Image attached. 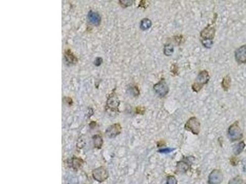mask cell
Instances as JSON below:
<instances>
[{
    "mask_svg": "<svg viewBox=\"0 0 246 184\" xmlns=\"http://www.w3.org/2000/svg\"><path fill=\"white\" fill-rule=\"evenodd\" d=\"M216 27L212 24L209 25L205 27L200 33L202 44L206 48L210 49L214 44V38L216 35Z\"/></svg>",
    "mask_w": 246,
    "mask_h": 184,
    "instance_id": "1",
    "label": "cell"
},
{
    "mask_svg": "<svg viewBox=\"0 0 246 184\" xmlns=\"http://www.w3.org/2000/svg\"><path fill=\"white\" fill-rule=\"evenodd\" d=\"M210 79L209 74L207 71L203 70L199 72L195 82L192 85V90L194 92H199L203 87V86L207 84Z\"/></svg>",
    "mask_w": 246,
    "mask_h": 184,
    "instance_id": "2",
    "label": "cell"
},
{
    "mask_svg": "<svg viewBox=\"0 0 246 184\" xmlns=\"http://www.w3.org/2000/svg\"><path fill=\"white\" fill-rule=\"evenodd\" d=\"M228 136L231 142L242 139L243 137V132L239 125L238 121H236L230 126L228 129Z\"/></svg>",
    "mask_w": 246,
    "mask_h": 184,
    "instance_id": "3",
    "label": "cell"
},
{
    "mask_svg": "<svg viewBox=\"0 0 246 184\" xmlns=\"http://www.w3.org/2000/svg\"><path fill=\"white\" fill-rule=\"evenodd\" d=\"M184 128L194 135H198L201 131V123L196 117H192L186 122Z\"/></svg>",
    "mask_w": 246,
    "mask_h": 184,
    "instance_id": "4",
    "label": "cell"
},
{
    "mask_svg": "<svg viewBox=\"0 0 246 184\" xmlns=\"http://www.w3.org/2000/svg\"><path fill=\"white\" fill-rule=\"evenodd\" d=\"M92 174L94 180L100 183L104 182L109 177V173L104 166H100L94 169Z\"/></svg>",
    "mask_w": 246,
    "mask_h": 184,
    "instance_id": "5",
    "label": "cell"
},
{
    "mask_svg": "<svg viewBox=\"0 0 246 184\" xmlns=\"http://www.w3.org/2000/svg\"><path fill=\"white\" fill-rule=\"evenodd\" d=\"M153 90L161 98L165 97L169 92V88L164 78H161L158 83L153 85Z\"/></svg>",
    "mask_w": 246,
    "mask_h": 184,
    "instance_id": "6",
    "label": "cell"
},
{
    "mask_svg": "<svg viewBox=\"0 0 246 184\" xmlns=\"http://www.w3.org/2000/svg\"><path fill=\"white\" fill-rule=\"evenodd\" d=\"M189 159V157H184L183 159L177 163L176 169L175 171V174H183L188 172L192 166V162Z\"/></svg>",
    "mask_w": 246,
    "mask_h": 184,
    "instance_id": "7",
    "label": "cell"
},
{
    "mask_svg": "<svg viewBox=\"0 0 246 184\" xmlns=\"http://www.w3.org/2000/svg\"><path fill=\"white\" fill-rule=\"evenodd\" d=\"M119 105L120 101L116 94L114 92H113L108 98L106 106L107 110H109L111 112H118Z\"/></svg>",
    "mask_w": 246,
    "mask_h": 184,
    "instance_id": "8",
    "label": "cell"
},
{
    "mask_svg": "<svg viewBox=\"0 0 246 184\" xmlns=\"http://www.w3.org/2000/svg\"><path fill=\"white\" fill-rule=\"evenodd\" d=\"M223 181V174L220 169H214L211 171L208 178L209 184H220Z\"/></svg>",
    "mask_w": 246,
    "mask_h": 184,
    "instance_id": "9",
    "label": "cell"
},
{
    "mask_svg": "<svg viewBox=\"0 0 246 184\" xmlns=\"http://www.w3.org/2000/svg\"><path fill=\"white\" fill-rule=\"evenodd\" d=\"M121 130L122 127L120 123H116L110 125L107 129L105 134L109 138H114L121 132Z\"/></svg>",
    "mask_w": 246,
    "mask_h": 184,
    "instance_id": "10",
    "label": "cell"
},
{
    "mask_svg": "<svg viewBox=\"0 0 246 184\" xmlns=\"http://www.w3.org/2000/svg\"><path fill=\"white\" fill-rule=\"evenodd\" d=\"M236 61L239 64L246 63V44L241 46L235 51Z\"/></svg>",
    "mask_w": 246,
    "mask_h": 184,
    "instance_id": "11",
    "label": "cell"
},
{
    "mask_svg": "<svg viewBox=\"0 0 246 184\" xmlns=\"http://www.w3.org/2000/svg\"><path fill=\"white\" fill-rule=\"evenodd\" d=\"M87 19L90 24L94 26H98L101 22V17L100 15L94 11H90L87 14Z\"/></svg>",
    "mask_w": 246,
    "mask_h": 184,
    "instance_id": "12",
    "label": "cell"
},
{
    "mask_svg": "<svg viewBox=\"0 0 246 184\" xmlns=\"http://www.w3.org/2000/svg\"><path fill=\"white\" fill-rule=\"evenodd\" d=\"M92 139L94 147L97 149H100L104 144V141L102 136L100 134H95Z\"/></svg>",
    "mask_w": 246,
    "mask_h": 184,
    "instance_id": "13",
    "label": "cell"
},
{
    "mask_svg": "<svg viewBox=\"0 0 246 184\" xmlns=\"http://www.w3.org/2000/svg\"><path fill=\"white\" fill-rule=\"evenodd\" d=\"M246 147V144L244 141H241L240 142H239L238 144H236L234 147H233V154L237 156L240 155L244 150V148Z\"/></svg>",
    "mask_w": 246,
    "mask_h": 184,
    "instance_id": "14",
    "label": "cell"
},
{
    "mask_svg": "<svg viewBox=\"0 0 246 184\" xmlns=\"http://www.w3.org/2000/svg\"><path fill=\"white\" fill-rule=\"evenodd\" d=\"M65 58L67 62L70 63H75L77 61V57L72 52V51L69 49L67 50L65 53Z\"/></svg>",
    "mask_w": 246,
    "mask_h": 184,
    "instance_id": "15",
    "label": "cell"
},
{
    "mask_svg": "<svg viewBox=\"0 0 246 184\" xmlns=\"http://www.w3.org/2000/svg\"><path fill=\"white\" fill-rule=\"evenodd\" d=\"M231 79L229 75L225 76L222 80L221 82V87L225 92H227L231 87Z\"/></svg>",
    "mask_w": 246,
    "mask_h": 184,
    "instance_id": "16",
    "label": "cell"
},
{
    "mask_svg": "<svg viewBox=\"0 0 246 184\" xmlns=\"http://www.w3.org/2000/svg\"><path fill=\"white\" fill-rule=\"evenodd\" d=\"M152 26V22L151 20L148 18H145L142 19L140 22V28L143 31H146L150 28Z\"/></svg>",
    "mask_w": 246,
    "mask_h": 184,
    "instance_id": "17",
    "label": "cell"
},
{
    "mask_svg": "<svg viewBox=\"0 0 246 184\" xmlns=\"http://www.w3.org/2000/svg\"><path fill=\"white\" fill-rule=\"evenodd\" d=\"M84 161L81 158H78V157H73L72 158V167L75 170L79 169L84 164Z\"/></svg>",
    "mask_w": 246,
    "mask_h": 184,
    "instance_id": "18",
    "label": "cell"
},
{
    "mask_svg": "<svg viewBox=\"0 0 246 184\" xmlns=\"http://www.w3.org/2000/svg\"><path fill=\"white\" fill-rule=\"evenodd\" d=\"M174 51V47L172 44H168L165 45L164 47V53L165 56H171Z\"/></svg>",
    "mask_w": 246,
    "mask_h": 184,
    "instance_id": "19",
    "label": "cell"
},
{
    "mask_svg": "<svg viewBox=\"0 0 246 184\" xmlns=\"http://www.w3.org/2000/svg\"><path fill=\"white\" fill-rule=\"evenodd\" d=\"M243 180L242 177L239 176H238L233 179H231L228 184H243Z\"/></svg>",
    "mask_w": 246,
    "mask_h": 184,
    "instance_id": "20",
    "label": "cell"
},
{
    "mask_svg": "<svg viewBox=\"0 0 246 184\" xmlns=\"http://www.w3.org/2000/svg\"><path fill=\"white\" fill-rule=\"evenodd\" d=\"M165 184H178V181L174 176L169 175L167 177Z\"/></svg>",
    "mask_w": 246,
    "mask_h": 184,
    "instance_id": "21",
    "label": "cell"
},
{
    "mask_svg": "<svg viewBox=\"0 0 246 184\" xmlns=\"http://www.w3.org/2000/svg\"><path fill=\"white\" fill-rule=\"evenodd\" d=\"M134 2V1H129V0H124V1L120 0L119 1V3L123 7H127L128 6H131Z\"/></svg>",
    "mask_w": 246,
    "mask_h": 184,
    "instance_id": "22",
    "label": "cell"
},
{
    "mask_svg": "<svg viewBox=\"0 0 246 184\" xmlns=\"http://www.w3.org/2000/svg\"><path fill=\"white\" fill-rule=\"evenodd\" d=\"M178 71H179V67L177 66V64H173L171 66V70H170V72L174 74V75H177L178 74Z\"/></svg>",
    "mask_w": 246,
    "mask_h": 184,
    "instance_id": "23",
    "label": "cell"
},
{
    "mask_svg": "<svg viewBox=\"0 0 246 184\" xmlns=\"http://www.w3.org/2000/svg\"><path fill=\"white\" fill-rule=\"evenodd\" d=\"M174 150H175V149H172V148H166V149H160L158 152L161 154H169V153L174 151Z\"/></svg>",
    "mask_w": 246,
    "mask_h": 184,
    "instance_id": "24",
    "label": "cell"
},
{
    "mask_svg": "<svg viewBox=\"0 0 246 184\" xmlns=\"http://www.w3.org/2000/svg\"><path fill=\"white\" fill-rule=\"evenodd\" d=\"M230 163H231V164L232 166H236V165L238 164L239 161H238V159L236 158V157H231L230 159Z\"/></svg>",
    "mask_w": 246,
    "mask_h": 184,
    "instance_id": "25",
    "label": "cell"
},
{
    "mask_svg": "<svg viewBox=\"0 0 246 184\" xmlns=\"http://www.w3.org/2000/svg\"><path fill=\"white\" fill-rule=\"evenodd\" d=\"M145 109L143 107H137L136 108V113L138 114H141V115H143L145 114Z\"/></svg>",
    "mask_w": 246,
    "mask_h": 184,
    "instance_id": "26",
    "label": "cell"
},
{
    "mask_svg": "<svg viewBox=\"0 0 246 184\" xmlns=\"http://www.w3.org/2000/svg\"><path fill=\"white\" fill-rule=\"evenodd\" d=\"M102 61H103L102 58H100V57H98V58H97L95 60V61H94V65H95L96 66H99L102 63Z\"/></svg>",
    "mask_w": 246,
    "mask_h": 184,
    "instance_id": "27",
    "label": "cell"
},
{
    "mask_svg": "<svg viewBox=\"0 0 246 184\" xmlns=\"http://www.w3.org/2000/svg\"><path fill=\"white\" fill-rule=\"evenodd\" d=\"M165 142H164L163 140H161V141H158V143H157V146L158 147H161V146H163L165 145Z\"/></svg>",
    "mask_w": 246,
    "mask_h": 184,
    "instance_id": "28",
    "label": "cell"
},
{
    "mask_svg": "<svg viewBox=\"0 0 246 184\" xmlns=\"http://www.w3.org/2000/svg\"><path fill=\"white\" fill-rule=\"evenodd\" d=\"M243 171L246 173V159H245L243 161Z\"/></svg>",
    "mask_w": 246,
    "mask_h": 184,
    "instance_id": "29",
    "label": "cell"
}]
</instances>
